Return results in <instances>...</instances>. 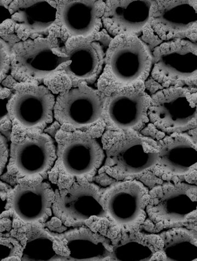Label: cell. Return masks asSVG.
I'll return each instance as SVG.
<instances>
[{
    "instance_id": "e0dca14e",
    "label": "cell",
    "mask_w": 197,
    "mask_h": 261,
    "mask_svg": "<svg viewBox=\"0 0 197 261\" xmlns=\"http://www.w3.org/2000/svg\"><path fill=\"white\" fill-rule=\"evenodd\" d=\"M55 191L46 181L14 185L8 195L10 209L19 221L33 225L46 222L53 215Z\"/></svg>"
},
{
    "instance_id": "cb8c5ba5",
    "label": "cell",
    "mask_w": 197,
    "mask_h": 261,
    "mask_svg": "<svg viewBox=\"0 0 197 261\" xmlns=\"http://www.w3.org/2000/svg\"><path fill=\"white\" fill-rule=\"evenodd\" d=\"M35 229L34 231L33 227L27 235L28 238L23 246L21 260H58V258L62 260L63 253L56 249L57 245L61 242L57 243L47 231Z\"/></svg>"
},
{
    "instance_id": "44dd1931",
    "label": "cell",
    "mask_w": 197,
    "mask_h": 261,
    "mask_svg": "<svg viewBox=\"0 0 197 261\" xmlns=\"http://www.w3.org/2000/svg\"><path fill=\"white\" fill-rule=\"evenodd\" d=\"M59 238L65 254L64 260H110L111 241L89 228H79Z\"/></svg>"
},
{
    "instance_id": "ffe728a7",
    "label": "cell",
    "mask_w": 197,
    "mask_h": 261,
    "mask_svg": "<svg viewBox=\"0 0 197 261\" xmlns=\"http://www.w3.org/2000/svg\"><path fill=\"white\" fill-rule=\"evenodd\" d=\"M10 21L25 34L48 35L57 18V1L14 0L9 6Z\"/></svg>"
},
{
    "instance_id": "f546056e",
    "label": "cell",
    "mask_w": 197,
    "mask_h": 261,
    "mask_svg": "<svg viewBox=\"0 0 197 261\" xmlns=\"http://www.w3.org/2000/svg\"><path fill=\"white\" fill-rule=\"evenodd\" d=\"M11 0H0V28L11 19L9 6Z\"/></svg>"
},
{
    "instance_id": "9c48e42d",
    "label": "cell",
    "mask_w": 197,
    "mask_h": 261,
    "mask_svg": "<svg viewBox=\"0 0 197 261\" xmlns=\"http://www.w3.org/2000/svg\"><path fill=\"white\" fill-rule=\"evenodd\" d=\"M147 30L150 34L143 38L151 48L157 41L158 45L177 39L197 40L196 0L153 1Z\"/></svg>"
},
{
    "instance_id": "ba28073f",
    "label": "cell",
    "mask_w": 197,
    "mask_h": 261,
    "mask_svg": "<svg viewBox=\"0 0 197 261\" xmlns=\"http://www.w3.org/2000/svg\"><path fill=\"white\" fill-rule=\"evenodd\" d=\"M55 97L45 85L18 83L7 105L12 128L42 133L54 119Z\"/></svg>"
},
{
    "instance_id": "8992f818",
    "label": "cell",
    "mask_w": 197,
    "mask_h": 261,
    "mask_svg": "<svg viewBox=\"0 0 197 261\" xmlns=\"http://www.w3.org/2000/svg\"><path fill=\"white\" fill-rule=\"evenodd\" d=\"M151 51L152 67L148 80L158 86V89L172 86H196L197 40L183 38L163 41Z\"/></svg>"
},
{
    "instance_id": "d4e9b609",
    "label": "cell",
    "mask_w": 197,
    "mask_h": 261,
    "mask_svg": "<svg viewBox=\"0 0 197 261\" xmlns=\"http://www.w3.org/2000/svg\"><path fill=\"white\" fill-rule=\"evenodd\" d=\"M3 227V225H2ZM0 231V260H21L23 245L13 237L11 231Z\"/></svg>"
},
{
    "instance_id": "9a60e30c",
    "label": "cell",
    "mask_w": 197,
    "mask_h": 261,
    "mask_svg": "<svg viewBox=\"0 0 197 261\" xmlns=\"http://www.w3.org/2000/svg\"><path fill=\"white\" fill-rule=\"evenodd\" d=\"M103 94V122L107 130L139 132L149 122L151 97L145 84Z\"/></svg>"
},
{
    "instance_id": "6da1fadb",
    "label": "cell",
    "mask_w": 197,
    "mask_h": 261,
    "mask_svg": "<svg viewBox=\"0 0 197 261\" xmlns=\"http://www.w3.org/2000/svg\"><path fill=\"white\" fill-rule=\"evenodd\" d=\"M55 139L57 159L49 173L51 182L58 186L91 182L105 161L103 143L83 130L64 126L58 130Z\"/></svg>"
},
{
    "instance_id": "484cf974",
    "label": "cell",
    "mask_w": 197,
    "mask_h": 261,
    "mask_svg": "<svg viewBox=\"0 0 197 261\" xmlns=\"http://www.w3.org/2000/svg\"><path fill=\"white\" fill-rule=\"evenodd\" d=\"M11 68V50L8 44L0 38V84L8 75Z\"/></svg>"
},
{
    "instance_id": "5bb4252c",
    "label": "cell",
    "mask_w": 197,
    "mask_h": 261,
    "mask_svg": "<svg viewBox=\"0 0 197 261\" xmlns=\"http://www.w3.org/2000/svg\"><path fill=\"white\" fill-rule=\"evenodd\" d=\"M53 214L66 225L85 222L92 217L106 219L103 193L91 182L80 181L58 187Z\"/></svg>"
},
{
    "instance_id": "603a6c76",
    "label": "cell",
    "mask_w": 197,
    "mask_h": 261,
    "mask_svg": "<svg viewBox=\"0 0 197 261\" xmlns=\"http://www.w3.org/2000/svg\"><path fill=\"white\" fill-rule=\"evenodd\" d=\"M163 260L193 261L197 258L196 231L175 228L159 234Z\"/></svg>"
},
{
    "instance_id": "277c9868",
    "label": "cell",
    "mask_w": 197,
    "mask_h": 261,
    "mask_svg": "<svg viewBox=\"0 0 197 261\" xmlns=\"http://www.w3.org/2000/svg\"><path fill=\"white\" fill-rule=\"evenodd\" d=\"M104 140L105 168L115 179L140 175L155 168L159 147L152 138L133 130H107Z\"/></svg>"
},
{
    "instance_id": "5b68a950",
    "label": "cell",
    "mask_w": 197,
    "mask_h": 261,
    "mask_svg": "<svg viewBox=\"0 0 197 261\" xmlns=\"http://www.w3.org/2000/svg\"><path fill=\"white\" fill-rule=\"evenodd\" d=\"M58 40L49 32L47 37L32 36L16 43L10 48L12 77L18 83L38 84L56 76L69 62Z\"/></svg>"
},
{
    "instance_id": "f1b7e54d",
    "label": "cell",
    "mask_w": 197,
    "mask_h": 261,
    "mask_svg": "<svg viewBox=\"0 0 197 261\" xmlns=\"http://www.w3.org/2000/svg\"><path fill=\"white\" fill-rule=\"evenodd\" d=\"M11 188L8 184L0 180V216L7 211L8 195Z\"/></svg>"
},
{
    "instance_id": "7c38bea8",
    "label": "cell",
    "mask_w": 197,
    "mask_h": 261,
    "mask_svg": "<svg viewBox=\"0 0 197 261\" xmlns=\"http://www.w3.org/2000/svg\"><path fill=\"white\" fill-rule=\"evenodd\" d=\"M149 200L148 188L139 180L114 185L103 193L106 219L119 231L138 230L147 219Z\"/></svg>"
},
{
    "instance_id": "3957f363",
    "label": "cell",
    "mask_w": 197,
    "mask_h": 261,
    "mask_svg": "<svg viewBox=\"0 0 197 261\" xmlns=\"http://www.w3.org/2000/svg\"><path fill=\"white\" fill-rule=\"evenodd\" d=\"M10 155L5 175L15 185L45 180L57 159L54 141L48 134L12 128Z\"/></svg>"
},
{
    "instance_id": "ac0fdd59",
    "label": "cell",
    "mask_w": 197,
    "mask_h": 261,
    "mask_svg": "<svg viewBox=\"0 0 197 261\" xmlns=\"http://www.w3.org/2000/svg\"><path fill=\"white\" fill-rule=\"evenodd\" d=\"M105 3L102 23L112 38L141 35L149 27L152 0H107Z\"/></svg>"
},
{
    "instance_id": "52a82bcc",
    "label": "cell",
    "mask_w": 197,
    "mask_h": 261,
    "mask_svg": "<svg viewBox=\"0 0 197 261\" xmlns=\"http://www.w3.org/2000/svg\"><path fill=\"white\" fill-rule=\"evenodd\" d=\"M150 97L149 120L159 132L170 134L196 128V86L160 88Z\"/></svg>"
},
{
    "instance_id": "83f0119b",
    "label": "cell",
    "mask_w": 197,
    "mask_h": 261,
    "mask_svg": "<svg viewBox=\"0 0 197 261\" xmlns=\"http://www.w3.org/2000/svg\"><path fill=\"white\" fill-rule=\"evenodd\" d=\"M10 155V146L8 140L6 137L0 133V178L6 171L9 162Z\"/></svg>"
},
{
    "instance_id": "4fadbf2b",
    "label": "cell",
    "mask_w": 197,
    "mask_h": 261,
    "mask_svg": "<svg viewBox=\"0 0 197 261\" xmlns=\"http://www.w3.org/2000/svg\"><path fill=\"white\" fill-rule=\"evenodd\" d=\"M104 95L85 83L71 86L55 98L54 118L60 124L83 130L103 122Z\"/></svg>"
},
{
    "instance_id": "4316f807",
    "label": "cell",
    "mask_w": 197,
    "mask_h": 261,
    "mask_svg": "<svg viewBox=\"0 0 197 261\" xmlns=\"http://www.w3.org/2000/svg\"><path fill=\"white\" fill-rule=\"evenodd\" d=\"M12 94L11 89L0 85V126L10 120L7 105Z\"/></svg>"
},
{
    "instance_id": "2e32d148",
    "label": "cell",
    "mask_w": 197,
    "mask_h": 261,
    "mask_svg": "<svg viewBox=\"0 0 197 261\" xmlns=\"http://www.w3.org/2000/svg\"><path fill=\"white\" fill-rule=\"evenodd\" d=\"M105 1L99 0H62L57 1L58 37L63 41L90 37L103 30L102 17Z\"/></svg>"
},
{
    "instance_id": "8fae6325",
    "label": "cell",
    "mask_w": 197,
    "mask_h": 261,
    "mask_svg": "<svg viewBox=\"0 0 197 261\" xmlns=\"http://www.w3.org/2000/svg\"><path fill=\"white\" fill-rule=\"evenodd\" d=\"M196 184L166 183L149 191L147 216L156 225L170 226L196 219Z\"/></svg>"
},
{
    "instance_id": "30bf717a",
    "label": "cell",
    "mask_w": 197,
    "mask_h": 261,
    "mask_svg": "<svg viewBox=\"0 0 197 261\" xmlns=\"http://www.w3.org/2000/svg\"><path fill=\"white\" fill-rule=\"evenodd\" d=\"M112 38L103 28L89 38H72L61 47L69 62L56 75L67 77L71 86L98 82L103 72L106 50Z\"/></svg>"
},
{
    "instance_id": "7402d4cb",
    "label": "cell",
    "mask_w": 197,
    "mask_h": 261,
    "mask_svg": "<svg viewBox=\"0 0 197 261\" xmlns=\"http://www.w3.org/2000/svg\"><path fill=\"white\" fill-rule=\"evenodd\" d=\"M120 231L118 237L111 240L110 260H163L162 240L159 235L145 234L138 230Z\"/></svg>"
},
{
    "instance_id": "7a4b0ae2",
    "label": "cell",
    "mask_w": 197,
    "mask_h": 261,
    "mask_svg": "<svg viewBox=\"0 0 197 261\" xmlns=\"http://www.w3.org/2000/svg\"><path fill=\"white\" fill-rule=\"evenodd\" d=\"M152 67V55L141 35L119 36L109 42L98 89L105 94L144 85Z\"/></svg>"
},
{
    "instance_id": "d6986e66",
    "label": "cell",
    "mask_w": 197,
    "mask_h": 261,
    "mask_svg": "<svg viewBox=\"0 0 197 261\" xmlns=\"http://www.w3.org/2000/svg\"><path fill=\"white\" fill-rule=\"evenodd\" d=\"M157 142L159 155L155 168L172 176L196 171L197 146L192 137L184 133H174Z\"/></svg>"
}]
</instances>
